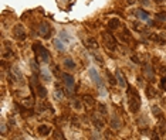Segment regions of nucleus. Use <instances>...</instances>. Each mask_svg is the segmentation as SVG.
I'll list each match as a JSON object with an SVG mask.
<instances>
[{"instance_id": "obj_14", "label": "nucleus", "mask_w": 166, "mask_h": 140, "mask_svg": "<svg viewBox=\"0 0 166 140\" xmlns=\"http://www.w3.org/2000/svg\"><path fill=\"white\" fill-rule=\"evenodd\" d=\"M60 38H61L63 41H65L67 44L70 43V37H68V34H67L65 31H61V33H60Z\"/></svg>"}, {"instance_id": "obj_7", "label": "nucleus", "mask_w": 166, "mask_h": 140, "mask_svg": "<svg viewBox=\"0 0 166 140\" xmlns=\"http://www.w3.org/2000/svg\"><path fill=\"white\" fill-rule=\"evenodd\" d=\"M90 75H91V79H92V82L95 83H100V75H98V72H97V69L95 68H91L90 69Z\"/></svg>"}, {"instance_id": "obj_16", "label": "nucleus", "mask_w": 166, "mask_h": 140, "mask_svg": "<svg viewBox=\"0 0 166 140\" xmlns=\"http://www.w3.org/2000/svg\"><path fill=\"white\" fill-rule=\"evenodd\" d=\"M82 99L85 100V103H87V105H90V106H91V105H94V98H92V96L84 95V98H82Z\"/></svg>"}, {"instance_id": "obj_18", "label": "nucleus", "mask_w": 166, "mask_h": 140, "mask_svg": "<svg viewBox=\"0 0 166 140\" xmlns=\"http://www.w3.org/2000/svg\"><path fill=\"white\" fill-rule=\"evenodd\" d=\"M41 74H43V76H44V79H45V81H51V76H50V74H48L47 71H45V72L43 71Z\"/></svg>"}, {"instance_id": "obj_13", "label": "nucleus", "mask_w": 166, "mask_h": 140, "mask_svg": "<svg viewBox=\"0 0 166 140\" xmlns=\"http://www.w3.org/2000/svg\"><path fill=\"white\" fill-rule=\"evenodd\" d=\"M64 65L67 66V68H74V66H75V62H74L71 58H67L64 61Z\"/></svg>"}, {"instance_id": "obj_1", "label": "nucleus", "mask_w": 166, "mask_h": 140, "mask_svg": "<svg viewBox=\"0 0 166 140\" xmlns=\"http://www.w3.org/2000/svg\"><path fill=\"white\" fill-rule=\"evenodd\" d=\"M128 99H129V108L132 112H135L139 109L141 106V99H139V95H138V92L135 89L129 88L128 89Z\"/></svg>"}, {"instance_id": "obj_5", "label": "nucleus", "mask_w": 166, "mask_h": 140, "mask_svg": "<svg viewBox=\"0 0 166 140\" xmlns=\"http://www.w3.org/2000/svg\"><path fill=\"white\" fill-rule=\"evenodd\" d=\"M38 31H40V34L43 36L44 38H48L50 37V26H48L47 23H41L40 24V29H38Z\"/></svg>"}, {"instance_id": "obj_19", "label": "nucleus", "mask_w": 166, "mask_h": 140, "mask_svg": "<svg viewBox=\"0 0 166 140\" xmlns=\"http://www.w3.org/2000/svg\"><path fill=\"white\" fill-rule=\"evenodd\" d=\"M162 88H163V89H166V78L163 79V81H162Z\"/></svg>"}, {"instance_id": "obj_20", "label": "nucleus", "mask_w": 166, "mask_h": 140, "mask_svg": "<svg viewBox=\"0 0 166 140\" xmlns=\"http://www.w3.org/2000/svg\"><path fill=\"white\" fill-rule=\"evenodd\" d=\"M141 2H142V4H149V0H141Z\"/></svg>"}, {"instance_id": "obj_2", "label": "nucleus", "mask_w": 166, "mask_h": 140, "mask_svg": "<svg viewBox=\"0 0 166 140\" xmlns=\"http://www.w3.org/2000/svg\"><path fill=\"white\" fill-rule=\"evenodd\" d=\"M33 50H34V52H36V55L38 58L41 59L43 62H48V59H50V57H48V51H47V48H44L41 44H38V43H36L33 45Z\"/></svg>"}, {"instance_id": "obj_11", "label": "nucleus", "mask_w": 166, "mask_h": 140, "mask_svg": "<svg viewBox=\"0 0 166 140\" xmlns=\"http://www.w3.org/2000/svg\"><path fill=\"white\" fill-rule=\"evenodd\" d=\"M38 133H40V135H48V133H50V127H48V126H40V127H38Z\"/></svg>"}, {"instance_id": "obj_9", "label": "nucleus", "mask_w": 166, "mask_h": 140, "mask_svg": "<svg viewBox=\"0 0 166 140\" xmlns=\"http://www.w3.org/2000/svg\"><path fill=\"white\" fill-rule=\"evenodd\" d=\"M136 16L139 17V19L145 20V21H148V23L151 21V20H149V16H148V13H145L143 10H138V12H136Z\"/></svg>"}, {"instance_id": "obj_21", "label": "nucleus", "mask_w": 166, "mask_h": 140, "mask_svg": "<svg viewBox=\"0 0 166 140\" xmlns=\"http://www.w3.org/2000/svg\"><path fill=\"white\" fill-rule=\"evenodd\" d=\"M156 2H158V3H160V2H162V0H156Z\"/></svg>"}, {"instance_id": "obj_4", "label": "nucleus", "mask_w": 166, "mask_h": 140, "mask_svg": "<svg viewBox=\"0 0 166 140\" xmlns=\"http://www.w3.org/2000/svg\"><path fill=\"white\" fill-rule=\"evenodd\" d=\"M63 79H64V83L67 86V89L68 91H72L74 89V78L70 74H64L63 75Z\"/></svg>"}, {"instance_id": "obj_15", "label": "nucleus", "mask_w": 166, "mask_h": 140, "mask_svg": "<svg viewBox=\"0 0 166 140\" xmlns=\"http://www.w3.org/2000/svg\"><path fill=\"white\" fill-rule=\"evenodd\" d=\"M54 44H55V47H57L58 51H64V45H63V43H61V40H60V38H57V40L54 41Z\"/></svg>"}, {"instance_id": "obj_10", "label": "nucleus", "mask_w": 166, "mask_h": 140, "mask_svg": "<svg viewBox=\"0 0 166 140\" xmlns=\"http://www.w3.org/2000/svg\"><path fill=\"white\" fill-rule=\"evenodd\" d=\"M119 20L118 19H112V20H109V29H112V30H115V29H118L119 27Z\"/></svg>"}, {"instance_id": "obj_3", "label": "nucleus", "mask_w": 166, "mask_h": 140, "mask_svg": "<svg viewBox=\"0 0 166 140\" xmlns=\"http://www.w3.org/2000/svg\"><path fill=\"white\" fill-rule=\"evenodd\" d=\"M104 41H105V44H107V47L109 48V50H114V48L116 47V41H115V38L112 37V34H109V33H104Z\"/></svg>"}, {"instance_id": "obj_17", "label": "nucleus", "mask_w": 166, "mask_h": 140, "mask_svg": "<svg viewBox=\"0 0 166 140\" xmlns=\"http://www.w3.org/2000/svg\"><path fill=\"white\" fill-rule=\"evenodd\" d=\"M153 113H155V116H159V117H162V113H160V109L156 106H153Z\"/></svg>"}, {"instance_id": "obj_8", "label": "nucleus", "mask_w": 166, "mask_h": 140, "mask_svg": "<svg viewBox=\"0 0 166 140\" xmlns=\"http://www.w3.org/2000/svg\"><path fill=\"white\" fill-rule=\"evenodd\" d=\"M116 78H118V82H119V85L121 86L126 85V79H125V76H123V74L119 71V69H116Z\"/></svg>"}, {"instance_id": "obj_12", "label": "nucleus", "mask_w": 166, "mask_h": 140, "mask_svg": "<svg viewBox=\"0 0 166 140\" xmlns=\"http://www.w3.org/2000/svg\"><path fill=\"white\" fill-rule=\"evenodd\" d=\"M87 43H88V44H87L88 47H91V48H98V43L94 40V38H88Z\"/></svg>"}, {"instance_id": "obj_6", "label": "nucleus", "mask_w": 166, "mask_h": 140, "mask_svg": "<svg viewBox=\"0 0 166 140\" xmlns=\"http://www.w3.org/2000/svg\"><path fill=\"white\" fill-rule=\"evenodd\" d=\"M14 36L19 38V40H24V38H26V33H24V29L22 26H16L14 27Z\"/></svg>"}]
</instances>
